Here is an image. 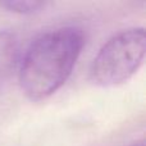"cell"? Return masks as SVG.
I'll return each mask as SVG.
<instances>
[{
  "label": "cell",
  "mask_w": 146,
  "mask_h": 146,
  "mask_svg": "<svg viewBox=\"0 0 146 146\" xmlns=\"http://www.w3.org/2000/svg\"><path fill=\"white\" fill-rule=\"evenodd\" d=\"M146 36L144 27H131L111 36L98 51L88 78L99 87H114L127 82L144 63Z\"/></svg>",
  "instance_id": "cell-2"
},
{
  "label": "cell",
  "mask_w": 146,
  "mask_h": 146,
  "mask_svg": "<svg viewBox=\"0 0 146 146\" xmlns=\"http://www.w3.org/2000/svg\"><path fill=\"white\" fill-rule=\"evenodd\" d=\"M19 64V45L9 30H0V91Z\"/></svg>",
  "instance_id": "cell-3"
},
{
  "label": "cell",
  "mask_w": 146,
  "mask_h": 146,
  "mask_svg": "<svg viewBox=\"0 0 146 146\" xmlns=\"http://www.w3.org/2000/svg\"><path fill=\"white\" fill-rule=\"evenodd\" d=\"M49 5L46 1H32V0H19V1H0V8L18 14H35L44 10Z\"/></svg>",
  "instance_id": "cell-4"
},
{
  "label": "cell",
  "mask_w": 146,
  "mask_h": 146,
  "mask_svg": "<svg viewBox=\"0 0 146 146\" xmlns=\"http://www.w3.org/2000/svg\"><path fill=\"white\" fill-rule=\"evenodd\" d=\"M127 146H145V141L144 139H140V140H135V141L129 142Z\"/></svg>",
  "instance_id": "cell-5"
},
{
  "label": "cell",
  "mask_w": 146,
  "mask_h": 146,
  "mask_svg": "<svg viewBox=\"0 0 146 146\" xmlns=\"http://www.w3.org/2000/svg\"><path fill=\"white\" fill-rule=\"evenodd\" d=\"M83 45L85 33L77 26L56 27L33 38L18 64L23 94L32 101L54 95L72 74Z\"/></svg>",
  "instance_id": "cell-1"
}]
</instances>
